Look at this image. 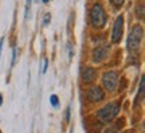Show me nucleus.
I'll list each match as a JSON object with an SVG mask.
<instances>
[{"label":"nucleus","mask_w":145,"mask_h":133,"mask_svg":"<svg viewBox=\"0 0 145 133\" xmlns=\"http://www.w3.org/2000/svg\"><path fill=\"white\" fill-rule=\"evenodd\" d=\"M95 75H97V73L94 70L93 67H85L82 71V79L85 83H90V82H93L95 79Z\"/></svg>","instance_id":"6e6552de"},{"label":"nucleus","mask_w":145,"mask_h":133,"mask_svg":"<svg viewBox=\"0 0 145 133\" xmlns=\"http://www.w3.org/2000/svg\"><path fill=\"white\" fill-rule=\"evenodd\" d=\"M122 125H124V120H122V121L120 123V125H118V126H117V125H114V126H112V128H109V129H108V130H106V132H105V133H116V132H117V130H118L120 128H121V126H122Z\"/></svg>","instance_id":"9b49d317"},{"label":"nucleus","mask_w":145,"mask_h":133,"mask_svg":"<svg viewBox=\"0 0 145 133\" xmlns=\"http://www.w3.org/2000/svg\"><path fill=\"white\" fill-rule=\"evenodd\" d=\"M3 43H4V39L0 41V56H1V50H3Z\"/></svg>","instance_id":"a211bd4d"},{"label":"nucleus","mask_w":145,"mask_h":133,"mask_svg":"<svg viewBox=\"0 0 145 133\" xmlns=\"http://www.w3.org/2000/svg\"><path fill=\"white\" fill-rule=\"evenodd\" d=\"M0 133H1V132H0Z\"/></svg>","instance_id":"412c9836"},{"label":"nucleus","mask_w":145,"mask_h":133,"mask_svg":"<svg viewBox=\"0 0 145 133\" xmlns=\"http://www.w3.org/2000/svg\"><path fill=\"white\" fill-rule=\"evenodd\" d=\"M120 112V105L117 102H110L108 105H105L104 107H101L97 112V117L102 124L110 123L112 120L116 118V116Z\"/></svg>","instance_id":"f03ea898"},{"label":"nucleus","mask_w":145,"mask_h":133,"mask_svg":"<svg viewBox=\"0 0 145 133\" xmlns=\"http://www.w3.org/2000/svg\"><path fill=\"white\" fill-rule=\"evenodd\" d=\"M31 1L32 0H27L26 1V15H24V18H26V20L30 18V10H31Z\"/></svg>","instance_id":"f8f14e48"},{"label":"nucleus","mask_w":145,"mask_h":133,"mask_svg":"<svg viewBox=\"0 0 145 133\" xmlns=\"http://www.w3.org/2000/svg\"><path fill=\"white\" fill-rule=\"evenodd\" d=\"M142 34H144V31H142V27L140 24H136L132 28L129 36H128V41H126V48L129 51H135V50L138 48L140 42L142 39Z\"/></svg>","instance_id":"7ed1b4c3"},{"label":"nucleus","mask_w":145,"mask_h":133,"mask_svg":"<svg viewBox=\"0 0 145 133\" xmlns=\"http://www.w3.org/2000/svg\"><path fill=\"white\" fill-rule=\"evenodd\" d=\"M102 83L109 92H114L118 83V74L116 71H108L102 75Z\"/></svg>","instance_id":"39448f33"},{"label":"nucleus","mask_w":145,"mask_h":133,"mask_svg":"<svg viewBox=\"0 0 145 133\" xmlns=\"http://www.w3.org/2000/svg\"><path fill=\"white\" fill-rule=\"evenodd\" d=\"M122 34H124V16L120 15L114 20L113 28H112V35H110L112 43H118L122 38Z\"/></svg>","instance_id":"20e7f679"},{"label":"nucleus","mask_w":145,"mask_h":133,"mask_svg":"<svg viewBox=\"0 0 145 133\" xmlns=\"http://www.w3.org/2000/svg\"><path fill=\"white\" fill-rule=\"evenodd\" d=\"M50 104H51L52 107H58V106H59V100H58V96L52 94L51 97H50Z\"/></svg>","instance_id":"9d476101"},{"label":"nucleus","mask_w":145,"mask_h":133,"mask_svg":"<svg viewBox=\"0 0 145 133\" xmlns=\"http://www.w3.org/2000/svg\"><path fill=\"white\" fill-rule=\"evenodd\" d=\"M110 3H112V5H113L114 8H120V7H122L125 0H110Z\"/></svg>","instance_id":"ddd939ff"},{"label":"nucleus","mask_w":145,"mask_h":133,"mask_svg":"<svg viewBox=\"0 0 145 133\" xmlns=\"http://www.w3.org/2000/svg\"><path fill=\"white\" fill-rule=\"evenodd\" d=\"M48 1H50V0H42V3H44V4H47Z\"/></svg>","instance_id":"aec40b11"},{"label":"nucleus","mask_w":145,"mask_h":133,"mask_svg":"<svg viewBox=\"0 0 145 133\" xmlns=\"http://www.w3.org/2000/svg\"><path fill=\"white\" fill-rule=\"evenodd\" d=\"M1 104H3V96L0 94V106H1Z\"/></svg>","instance_id":"6ab92c4d"},{"label":"nucleus","mask_w":145,"mask_h":133,"mask_svg":"<svg viewBox=\"0 0 145 133\" xmlns=\"http://www.w3.org/2000/svg\"><path fill=\"white\" fill-rule=\"evenodd\" d=\"M105 97V93L102 92V89L98 86H94L91 89H89L88 92V98L91 101V102H99L102 101Z\"/></svg>","instance_id":"423d86ee"},{"label":"nucleus","mask_w":145,"mask_h":133,"mask_svg":"<svg viewBox=\"0 0 145 133\" xmlns=\"http://www.w3.org/2000/svg\"><path fill=\"white\" fill-rule=\"evenodd\" d=\"M129 133H130V132H129Z\"/></svg>","instance_id":"4be33fe9"},{"label":"nucleus","mask_w":145,"mask_h":133,"mask_svg":"<svg viewBox=\"0 0 145 133\" xmlns=\"http://www.w3.org/2000/svg\"><path fill=\"white\" fill-rule=\"evenodd\" d=\"M50 20H51V15H50V14H46V15L43 16V22H42V24H43V26H48Z\"/></svg>","instance_id":"4468645a"},{"label":"nucleus","mask_w":145,"mask_h":133,"mask_svg":"<svg viewBox=\"0 0 145 133\" xmlns=\"http://www.w3.org/2000/svg\"><path fill=\"white\" fill-rule=\"evenodd\" d=\"M90 22H91V26L94 28L105 27L106 22H108V16H106V12L104 10V5L101 3H95L90 8Z\"/></svg>","instance_id":"f257e3e1"},{"label":"nucleus","mask_w":145,"mask_h":133,"mask_svg":"<svg viewBox=\"0 0 145 133\" xmlns=\"http://www.w3.org/2000/svg\"><path fill=\"white\" fill-rule=\"evenodd\" d=\"M65 120H66V123H69V120H70V106L66 109V116H65Z\"/></svg>","instance_id":"2eb2a0df"},{"label":"nucleus","mask_w":145,"mask_h":133,"mask_svg":"<svg viewBox=\"0 0 145 133\" xmlns=\"http://www.w3.org/2000/svg\"><path fill=\"white\" fill-rule=\"evenodd\" d=\"M108 50L109 47L108 46H98L94 48L93 51V62L95 63H99L101 61H104L106 55H108Z\"/></svg>","instance_id":"0eeeda50"},{"label":"nucleus","mask_w":145,"mask_h":133,"mask_svg":"<svg viewBox=\"0 0 145 133\" xmlns=\"http://www.w3.org/2000/svg\"><path fill=\"white\" fill-rule=\"evenodd\" d=\"M47 66H48V62L44 61V67H43V70H42V74H44L47 71Z\"/></svg>","instance_id":"f3484780"},{"label":"nucleus","mask_w":145,"mask_h":133,"mask_svg":"<svg viewBox=\"0 0 145 133\" xmlns=\"http://www.w3.org/2000/svg\"><path fill=\"white\" fill-rule=\"evenodd\" d=\"M144 82H145V79H144V77L140 79V94H137V98H136V102H135V105L138 101H141V98H144V92H145V89H144Z\"/></svg>","instance_id":"1a4fd4ad"},{"label":"nucleus","mask_w":145,"mask_h":133,"mask_svg":"<svg viewBox=\"0 0 145 133\" xmlns=\"http://www.w3.org/2000/svg\"><path fill=\"white\" fill-rule=\"evenodd\" d=\"M16 54H18V48H14V54H12V65L15 63V61H16Z\"/></svg>","instance_id":"dca6fc26"}]
</instances>
